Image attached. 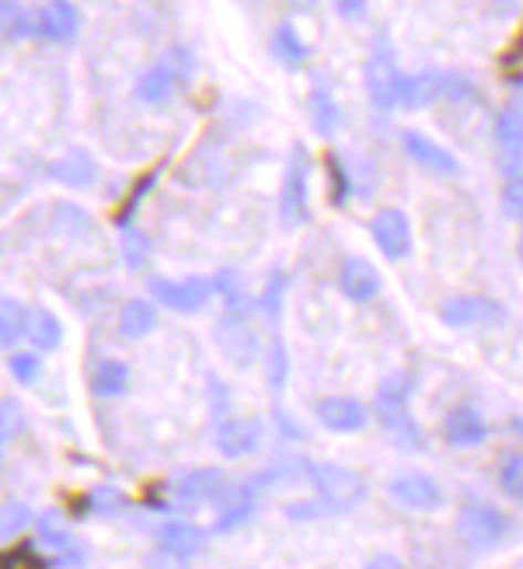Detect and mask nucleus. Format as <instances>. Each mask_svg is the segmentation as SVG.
<instances>
[{"instance_id": "obj_1", "label": "nucleus", "mask_w": 523, "mask_h": 569, "mask_svg": "<svg viewBox=\"0 0 523 569\" xmlns=\"http://www.w3.org/2000/svg\"><path fill=\"white\" fill-rule=\"evenodd\" d=\"M304 475L314 486V496L297 499V504H286L290 520H317V517L353 514L363 499H367V483H363V475L346 468V465L304 458Z\"/></svg>"}, {"instance_id": "obj_2", "label": "nucleus", "mask_w": 523, "mask_h": 569, "mask_svg": "<svg viewBox=\"0 0 523 569\" xmlns=\"http://www.w3.org/2000/svg\"><path fill=\"white\" fill-rule=\"evenodd\" d=\"M374 413L401 451H422V430L412 416V374L408 371H391L384 374L374 395Z\"/></svg>"}, {"instance_id": "obj_3", "label": "nucleus", "mask_w": 523, "mask_h": 569, "mask_svg": "<svg viewBox=\"0 0 523 569\" xmlns=\"http://www.w3.org/2000/svg\"><path fill=\"white\" fill-rule=\"evenodd\" d=\"M363 84H367V99L374 108H395L401 105V71H398V56H395V45L388 35H380L374 42V50L367 56V63H363Z\"/></svg>"}, {"instance_id": "obj_4", "label": "nucleus", "mask_w": 523, "mask_h": 569, "mask_svg": "<svg viewBox=\"0 0 523 569\" xmlns=\"http://www.w3.org/2000/svg\"><path fill=\"white\" fill-rule=\"evenodd\" d=\"M189 74H192V56L175 45L171 53H165L154 66H147V71L136 77L133 91H136V99H140L144 105L161 108V105H168L178 95V84L186 81Z\"/></svg>"}, {"instance_id": "obj_5", "label": "nucleus", "mask_w": 523, "mask_h": 569, "mask_svg": "<svg viewBox=\"0 0 523 569\" xmlns=\"http://www.w3.org/2000/svg\"><path fill=\"white\" fill-rule=\"evenodd\" d=\"M307 182H311V157L304 144H293L286 157V172L280 182V220L283 227H301L311 220V196H307Z\"/></svg>"}, {"instance_id": "obj_6", "label": "nucleus", "mask_w": 523, "mask_h": 569, "mask_svg": "<svg viewBox=\"0 0 523 569\" xmlns=\"http://www.w3.org/2000/svg\"><path fill=\"white\" fill-rule=\"evenodd\" d=\"M510 531H513L510 514H503L492 504H468L461 510V517H458V535H461V541L468 545V549H474V552L495 549V545L503 541Z\"/></svg>"}, {"instance_id": "obj_7", "label": "nucleus", "mask_w": 523, "mask_h": 569, "mask_svg": "<svg viewBox=\"0 0 523 569\" xmlns=\"http://www.w3.org/2000/svg\"><path fill=\"white\" fill-rule=\"evenodd\" d=\"M150 293H154V301L165 304L168 311L196 314L210 304V298H217V283H213V277H186V280L154 277Z\"/></svg>"}, {"instance_id": "obj_8", "label": "nucleus", "mask_w": 523, "mask_h": 569, "mask_svg": "<svg viewBox=\"0 0 523 569\" xmlns=\"http://www.w3.org/2000/svg\"><path fill=\"white\" fill-rule=\"evenodd\" d=\"M388 493L398 499L401 507L416 510V514L440 510V507H443V499H447V496H443V486H440L429 472H419V468H408V472L391 475Z\"/></svg>"}, {"instance_id": "obj_9", "label": "nucleus", "mask_w": 523, "mask_h": 569, "mask_svg": "<svg viewBox=\"0 0 523 569\" xmlns=\"http://www.w3.org/2000/svg\"><path fill=\"white\" fill-rule=\"evenodd\" d=\"M231 489V479L220 472V468H192L181 475L178 483L168 486L171 493V507H192V504H220L223 493Z\"/></svg>"}, {"instance_id": "obj_10", "label": "nucleus", "mask_w": 523, "mask_h": 569, "mask_svg": "<svg viewBox=\"0 0 523 569\" xmlns=\"http://www.w3.org/2000/svg\"><path fill=\"white\" fill-rule=\"evenodd\" d=\"M370 238L380 248V256L391 259V262H401V259L412 256V220H408L395 207L391 210H380L370 220Z\"/></svg>"}, {"instance_id": "obj_11", "label": "nucleus", "mask_w": 523, "mask_h": 569, "mask_svg": "<svg viewBox=\"0 0 523 569\" xmlns=\"http://www.w3.org/2000/svg\"><path fill=\"white\" fill-rule=\"evenodd\" d=\"M401 147L405 154L412 157V162L426 172H433L440 178H453V175H461V162L453 157L443 144H437L433 136H426L419 130H405L401 133Z\"/></svg>"}, {"instance_id": "obj_12", "label": "nucleus", "mask_w": 523, "mask_h": 569, "mask_svg": "<svg viewBox=\"0 0 523 569\" xmlns=\"http://www.w3.org/2000/svg\"><path fill=\"white\" fill-rule=\"evenodd\" d=\"M314 416L325 430H332V434H359V430H367V423H370L367 405L359 399H346V395L322 399L314 405Z\"/></svg>"}, {"instance_id": "obj_13", "label": "nucleus", "mask_w": 523, "mask_h": 569, "mask_svg": "<svg viewBox=\"0 0 523 569\" xmlns=\"http://www.w3.org/2000/svg\"><path fill=\"white\" fill-rule=\"evenodd\" d=\"M495 151H499V168L510 175L523 172V112L520 108H503L495 116Z\"/></svg>"}, {"instance_id": "obj_14", "label": "nucleus", "mask_w": 523, "mask_h": 569, "mask_svg": "<svg viewBox=\"0 0 523 569\" xmlns=\"http://www.w3.org/2000/svg\"><path fill=\"white\" fill-rule=\"evenodd\" d=\"M503 318V304H495L489 298H474V293H458L440 304V322L450 329H471V325H485Z\"/></svg>"}, {"instance_id": "obj_15", "label": "nucleus", "mask_w": 523, "mask_h": 569, "mask_svg": "<svg viewBox=\"0 0 523 569\" xmlns=\"http://www.w3.org/2000/svg\"><path fill=\"white\" fill-rule=\"evenodd\" d=\"M380 287H384V277L370 259L349 256V259H343V266H338V290H343V298H349L353 304L374 301Z\"/></svg>"}, {"instance_id": "obj_16", "label": "nucleus", "mask_w": 523, "mask_h": 569, "mask_svg": "<svg viewBox=\"0 0 523 569\" xmlns=\"http://www.w3.org/2000/svg\"><path fill=\"white\" fill-rule=\"evenodd\" d=\"M440 430L450 447H479L489 441V420L474 405H453Z\"/></svg>"}, {"instance_id": "obj_17", "label": "nucleus", "mask_w": 523, "mask_h": 569, "mask_svg": "<svg viewBox=\"0 0 523 569\" xmlns=\"http://www.w3.org/2000/svg\"><path fill=\"white\" fill-rule=\"evenodd\" d=\"M217 343H220L223 356L231 363H238V368H248V363L259 356V339L252 329H248L244 314L227 311V318L217 325Z\"/></svg>"}, {"instance_id": "obj_18", "label": "nucleus", "mask_w": 523, "mask_h": 569, "mask_svg": "<svg viewBox=\"0 0 523 569\" xmlns=\"http://www.w3.org/2000/svg\"><path fill=\"white\" fill-rule=\"evenodd\" d=\"M262 420H223L213 441L223 458H244V454H255L262 447Z\"/></svg>"}, {"instance_id": "obj_19", "label": "nucleus", "mask_w": 523, "mask_h": 569, "mask_svg": "<svg viewBox=\"0 0 523 569\" xmlns=\"http://www.w3.org/2000/svg\"><path fill=\"white\" fill-rule=\"evenodd\" d=\"M210 535H213V531L192 525V520H168V525L157 528L154 538H157V549L175 552V556H181V559H192V556H202V552H207Z\"/></svg>"}, {"instance_id": "obj_20", "label": "nucleus", "mask_w": 523, "mask_h": 569, "mask_svg": "<svg viewBox=\"0 0 523 569\" xmlns=\"http://www.w3.org/2000/svg\"><path fill=\"white\" fill-rule=\"evenodd\" d=\"M77 29H81V18L71 0H50V4L35 14V35L45 42L66 45L77 39Z\"/></svg>"}, {"instance_id": "obj_21", "label": "nucleus", "mask_w": 523, "mask_h": 569, "mask_svg": "<svg viewBox=\"0 0 523 569\" xmlns=\"http://www.w3.org/2000/svg\"><path fill=\"white\" fill-rule=\"evenodd\" d=\"M50 175L56 182H63V186H71V189H87V186H95L98 165H95V157H91L84 147H71L63 157H56V162L50 165Z\"/></svg>"}, {"instance_id": "obj_22", "label": "nucleus", "mask_w": 523, "mask_h": 569, "mask_svg": "<svg viewBox=\"0 0 523 569\" xmlns=\"http://www.w3.org/2000/svg\"><path fill=\"white\" fill-rule=\"evenodd\" d=\"M447 95V71H419L408 74L401 84V105L405 108H426Z\"/></svg>"}, {"instance_id": "obj_23", "label": "nucleus", "mask_w": 523, "mask_h": 569, "mask_svg": "<svg viewBox=\"0 0 523 569\" xmlns=\"http://www.w3.org/2000/svg\"><path fill=\"white\" fill-rule=\"evenodd\" d=\"M307 112H311V126H314L317 136H322V141L335 136V130L343 126V108H338L335 95L325 84H314L311 99H307Z\"/></svg>"}, {"instance_id": "obj_24", "label": "nucleus", "mask_w": 523, "mask_h": 569, "mask_svg": "<svg viewBox=\"0 0 523 569\" xmlns=\"http://www.w3.org/2000/svg\"><path fill=\"white\" fill-rule=\"evenodd\" d=\"M32 314L21 301L14 298H4L0 301V346H4L8 353H14V346L21 343V339H29V329H32Z\"/></svg>"}, {"instance_id": "obj_25", "label": "nucleus", "mask_w": 523, "mask_h": 569, "mask_svg": "<svg viewBox=\"0 0 523 569\" xmlns=\"http://www.w3.org/2000/svg\"><path fill=\"white\" fill-rule=\"evenodd\" d=\"M269 50H272V56H276L286 71H297V66H304V60L311 56V50H307V42L301 39V32L290 25V21H283V25H276L272 29V35H269Z\"/></svg>"}, {"instance_id": "obj_26", "label": "nucleus", "mask_w": 523, "mask_h": 569, "mask_svg": "<svg viewBox=\"0 0 523 569\" xmlns=\"http://www.w3.org/2000/svg\"><path fill=\"white\" fill-rule=\"evenodd\" d=\"M91 389H95L98 399H119L129 389V368L123 360H102L95 368V377H91Z\"/></svg>"}, {"instance_id": "obj_27", "label": "nucleus", "mask_w": 523, "mask_h": 569, "mask_svg": "<svg viewBox=\"0 0 523 569\" xmlns=\"http://www.w3.org/2000/svg\"><path fill=\"white\" fill-rule=\"evenodd\" d=\"M154 329H157V311H154V304L150 301H140V298L126 301V308L119 314V332L126 339H144Z\"/></svg>"}, {"instance_id": "obj_28", "label": "nucleus", "mask_w": 523, "mask_h": 569, "mask_svg": "<svg viewBox=\"0 0 523 569\" xmlns=\"http://www.w3.org/2000/svg\"><path fill=\"white\" fill-rule=\"evenodd\" d=\"M495 486L510 496L513 504H523V451H510L495 465Z\"/></svg>"}, {"instance_id": "obj_29", "label": "nucleus", "mask_w": 523, "mask_h": 569, "mask_svg": "<svg viewBox=\"0 0 523 569\" xmlns=\"http://www.w3.org/2000/svg\"><path fill=\"white\" fill-rule=\"evenodd\" d=\"M29 339L35 343V350L50 353L63 343V325L53 311H35L32 314V329H29Z\"/></svg>"}, {"instance_id": "obj_30", "label": "nucleus", "mask_w": 523, "mask_h": 569, "mask_svg": "<svg viewBox=\"0 0 523 569\" xmlns=\"http://www.w3.org/2000/svg\"><path fill=\"white\" fill-rule=\"evenodd\" d=\"M39 538H42V545L45 549H53V552H74V535H71V528H63V520H60V514H42L39 517Z\"/></svg>"}, {"instance_id": "obj_31", "label": "nucleus", "mask_w": 523, "mask_h": 569, "mask_svg": "<svg viewBox=\"0 0 523 569\" xmlns=\"http://www.w3.org/2000/svg\"><path fill=\"white\" fill-rule=\"evenodd\" d=\"M213 283H217V298H223L227 311H231V314H248V293L241 287L238 272L223 269V272H217V277H213Z\"/></svg>"}, {"instance_id": "obj_32", "label": "nucleus", "mask_w": 523, "mask_h": 569, "mask_svg": "<svg viewBox=\"0 0 523 569\" xmlns=\"http://www.w3.org/2000/svg\"><path fill=\"white\" fill-rule=\"evenodd\" d=\"M25 35H35V18L21 4H14V0H4V39L18 42Z\"/></svg>"}, {"instance_id": "obj_33", "label": "nucleus", "mask_w": 523, "mask_h": 569, "mask_svg": "<svg viewBox=\"0 0 523 569\" xmlns=\"http://www.w3.org/2000/svg\"><path fill=\"white\" fill-rule=\"evenodd\" d=\"M286 371H290V356H286L283 339H272V343L265 346V374H269V384L276 392L286 384Z\"/></svg>"}, {"instance_id": "obj_34", "label": "nucleus", "mask_w": 523, "mask_h": 569, "mask_svg": "<svg viewBox=\"0 0 523 569\" xmlns=\"http://www.w3.org/2000/svg\"><path fill=\"white\" fill-rule=\"evenodd\" d=\"M29 525H32V510L21 504V499H8L4 517H0V535L11 541V538H18L21 531H25Z\"/></svg>"}, {"instance_id": "obj_35", "label": "nucleus", "mask_w": 523, "mask_h": 569, "mask_svg": "<svg viewBox=\"0 0 523 569\" xmlns=\"http://www.w3.org/2000/svg\"><path fill=\"white\" fill-rule=\"evenodd\" d=\"M147 256H150V241H147V235L136 231L133 224L123 227V259H126V266H129V269H144Z\"/></svg>"}, {"instance_id": "obj_36", "label": "nucleus", "mask_w": 523, "mask_h": 569, "mask_svg": "<svg viewBox=\"0 0 523 569\" xmlns=\"http://www.w3.org/2000/svg\"><path fill=\"white\" fill-rule=\"evenodd\" d=\"M283 298H286V272L283 269H272V277H269V287L262 293V311L272 318V322H280V314H283Z\"/></svg>"}, {"instance_id": "obj_37", "label": "nucleus", "mask_w": 523, "mask_h": 569, "mask_svg": "<svg viewBox=\"0 0 523 569\" xmlns=\"http://www.w3.org/2000/svg\"><path fill=\"white\" fill-rule=\"evenodd\" d=\"M8 371H11V377L18 384H35L39 374H42V360H39V353H21V350H14L8 356Z\"/></svg>"}, {"instance_id": "obj_38", "label": "nucleus", "mask_w": 523, "mask_h": 569, "mask_svg": "<svg viewBox=\"0 0 523 569\" xmlns=\"http://www.w3.org/2000/svg\"><path fill=\"white\" fill-rule=\"evenodd\" d=\"M328 172H332V203H335V207H343L346 196L353 193V175L338 165L335 154H328Z\"/></svg>"}, {"instance_id": "obj_39", "label": "nucleus", "mask_w": 523, "mask_h": 569, "mask_svg": "<svg viewBox=\"0 0 523 569\" xmlns=\"http://www.w3.org/2000/svg\"><path fill=\"white\" fill-rule=\"evenodd\" d=\"M503 210H506V217L523 220V172L506 178V186H503Z\"/></svg>"}, {"instance_id": "obj_40", "label": "nucleus", "mask_w": 523, "mask_h": 569, "mask_svg": "<svg viewBox=\"0 0 523 569\" xmlns=\"http://www.w3.org/2000/svg\"><path fill=\"white\" fill-rule=\"evenodd\" d=\"M157 182V172H147L140 182H136L133 186V193H129V199H126V207H123V214H119V227H129V220H133V214H136V207H140V199L147 196V189Z\"/></svg>"}, {"instance_id": "obj_41", "label": "nucleus", "mask_w": 523, "mask_h": 569, "mask_svg": "<svg viewBox=\"0 0 523 569\" xmlns=\"http://www.w3.org/2000/svg\"><path fill=\"white\" fill-rule=\"evenodd\" d=\"M0 416H4V430H0V437H4V444H11L14 437H21V408H18V402L14 399H4L0 402Z\"/></svg>"}, {"instance_id": "obj_42", "label": "nucleus", "mask_w": 523, "mask_h": 569, "mask_svg": "<svg viewBox=\"0 0 523 569\" xmlns=\"http://www.w3.org/2000/svg\"><path fill=\"white\" fill-rule=\"evenodd\" d=\"M4 569H45V562L32 552V545H18L14 552H4Z\"/></svg>"}, {"instance_id": "obj_43", "label": "nucleus", "mask_w": 523, "mask_h": 569, "mask_svg": "<svg viewBox=\"0 0 523 569\" xmlns=\"http://www.w3.org/2000/svg\"><path fill=\"white\" fill-rule=\"evenodd\" d=\"M443 99H450V102H471L474 99V81L464 77V74L447 71V95Z\"/></svg>"}, {"instance_id": "obj_44", "label": "nucleus", "mask_w": 523, "mask_h": 569, "mask_svg": "<svg viewBox=\"0 0 523 569\" xmlns=\"http://www.w3.org/2000/svg\"><path fill=\"white\" fill-rule=\"evenodd\" d=\"M332 8L343 21H363L370 11V0H332Z\"/></svg>"}, {"instance_id": "obj_45", "label": "nucleus", "mask_w": 523, "mask_h": 569, "mask_svg": "<svg viewBox=\"0 0 523 569\" xmlns=\"http://www.w3.org/2000/svg\"><path fill=\"white\" fill-rule=\"evenodd\" d=\"M144 569H192L189 559H181L175 552H165V549H157L144 559Z\"/></svg>"}, {"instance_id": "obj_46", "label": "nucleus", "mask_w": 523, "mask_h": 569, "mask_svg": "<svg viewBox=\"0 0 523 569\" xmlns=\"http://www.w3.org/2000/svg\"><path fill=\"white\" fill-rule=\"evenodd\" d=\"M363 569H405V562L398 556H374Z\"/></svg>"}, {"instance_id": "obj_47", "label": "nucleus", "mask_w": 523, "mask_h": 569, "mask_svg": "<svg viewBox=\"0 0 523 569\" xmlns=\"http://www.w3.org/2000/svg\"><path fill=\"white\" fill-rule=\"evenodd\" d=\"M290 4L297 8V11H311V8H314V0H290Z\"/></svg>"}, {"instance_id": "obj_48", "label": "nucleus", "mask_w": 523, "mask_h": 569, "mask_svg": "<svg viewBox=\"0 0 523 569\" xmlns=\"http://www.w3.org/2000/svg\"><path fill=\"white\" fill-rule=\"evenodd\" d=\"M520 262H523V235H520Z\"/></svg>"}]
</instances>
